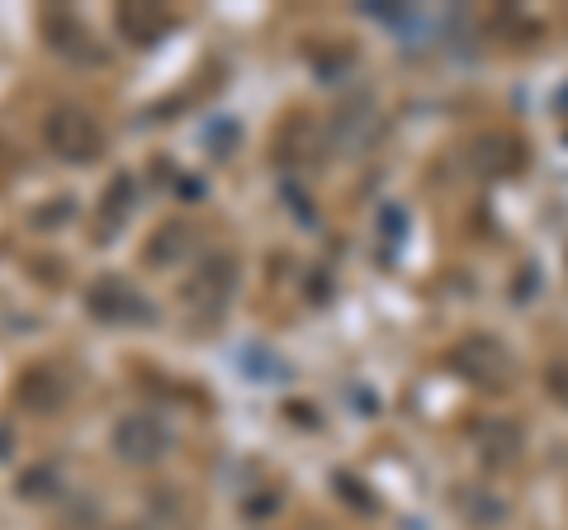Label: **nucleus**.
<instances>
[{
  "mask_svg": "<svg viewBox=\"0 0 568 530\" xmlns=\"http://www.w3.org/2000/svg\"><path fill=\"white\" fill-rule=\"evenodd\" d=\"M43 143L62 156L71 166H85L104 152V129L100 119L85 110V104H58L48 119H43Z\"/></svg>",
  "mask_w": 568,
  "mask_h": 530,
  "instance_id": "obj_1",
  "label": "nucleus"
},
{
  "mask_svg": "<svg viewBox=\"0 0 568 530\" xmlns=\"http://www.w3.org/2000/svg\"><path fill=\"white\" fill-rule=\"evenodd\" d=\"M43 39H48V48L58 52V58L77 62V67H104L110 62V52L100 48L95 29L85 24L81 14H71V10H48L43 14Z\"/></svg>",
  "mask_w": 568,
  "mask_h": 530,
  "instance_id": "obj_2",
  "label": "nucleus"
},
{
  "mask_svg": "<svg viewBox=\"0 0 568 530\" xmlns=\"http://www.w3.org/2000/svg\"><path fill=\"white\" fill-rule=\"evenodd\" d=\"M110 440H114V455L123 459V465H156V459L171 450V431L148 412L119 417Z\"/></svg>",
  "mask_w": 568,
  "mask_h": 530,
  "instance_id": "obj_3",
  "label": "nucleus"
},
{
  "mask_svg": "<svg viewBox=\"0 0 568 530\" xmlns=\"http://www.w3.org/2000/svg\"><path fill=\"white\" fill-rule=\"evenodd\" d=\"M85 308H91V317H100V323H152L148 298L119 275L95 279V285L85 289Z\"/></svg>",
  "mask_w": 568,
  "mask_h": 530,
  "instance_id": "obj_4",
  "label": "nucleus"
},
{
  "mask_svg": "<svg viewBox=\"0 0 568 530\" xmlns=\"http://www.w3.org/2000/svg\"><path fill=\"white\" fill-rule=\"evenodd\" d=\"M233 285H237V265H233V256H209L200 271H194L190 279H185V304L190 308H200V313H219L223 304H227V294H233Z\"/></svg>",
  "mask_w": 568,
  "mask_h": 530,
  "instance_id": "obj_5",
  "label": "nucleus"
},
{
  "mask_svg": "<svg viewBox=\"0 0 568 530\" xmlns=\"http://www.w3.org/2000/svg\"><path fill=\"white\" fill-rule=\"evenodd\" d=\"M14 398H20V408H29V412H52V408H62V398H67V379L48 365H33L29 375H20Z\"/></svg>",
  "mask_w": 568,
  "mask_h": 530,
  "instance_id": "obj_6",
  "label": "nucleus"
},
{
  "mask_svg": "<svg viewBox=\"0 0 568 530\" xmlns=\"http://www.w3.org/2000/svg\"><path fill=\"white\" fill-rule=\"evenodd\" d=\"M166 29H171V14L162 6H119V33L138 48L162 43Z\"/></svg>",
  "mask_w": 568,
  "mask_h": 530,
  "instance_id": "obj_7",
  "label": "nucleus"
},
{
  "mask_svg": "<svg viewBox=\"0 0 568 530\" xmlns=\"http://www.w3.org/2000/svg\"><path fill=\"white\" fill-rule=\"evenodd\" d=\"M185 252H190V227L185 223H166V227H156V233H152L142 261H148V265H166V261H181Z\"/></svg>",
  "mask_w": 568,
  "mask_h": 530,
  "instance_id": "obj_8",
  "label": "nucleus"
},
{
  "mask_svg": "<svg viewBox=\"0 0 568 530\" xmlns=\"http://www.w3.org/2000/svg\"><path fill=\"white\" fill-rule=\"evenodd\" d=\"M133 175H114L110 190H104V227H119L123 218L133 214Z\"/></svg>",
  "mask_w": 568,
  "mask_h": 530,
  "instance_id": "obj_9",
  "label": "nucleus"
},
{
  "mask_svg": "<svg viewBox=\"0 0 568 530\" xmlns=\"http://www.w3.org/2000/svg\"><path fill=\"white\" fill-rule=\"evenodd\" d=\"M474 350H465L459 356V365L469 369V375H488V369H503V356H497V346L493 342H469Z\"/></svg>",
  "mask_w": 568,
  "mask_h": 530,
  "instance_id": "obj_10",
  "label": "nucleus"
},
{
  "mask_svg": "<svg viewBox=\"0 0 568 530\" xmlns=\"http://www.w3.org/2000/svg\"><path fill=\"white\" fill-rule=\"evenodd\" d=\"M52 483H58V469H52V465H39V469H29L24 479H20V492H24V498H33V502H39V498H43V492H48Z\"/></svg>",
  "mask_w": 568,
  "mask_h": 530,
  "instance_id": "obj_11",
  "label": "nucleus"
}]
</instances>
